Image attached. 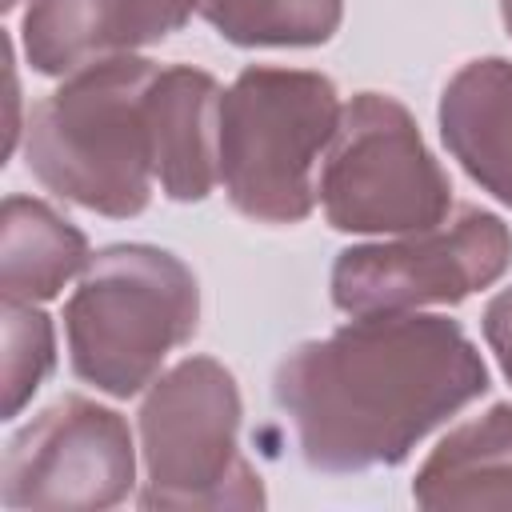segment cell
<instances>
[{
    "instance_id": "1",
    "label": "cell",
    "mask_w": 512,
    "mask_h": 512,
    "mask_svg": "<svg viewBox=\"0 0 512 512\" xmlns=\"http://www.w3.org/2000/svg\"><path fill=\"white\" fill-rule=\"evenodd\" d=\"M492 376L460 320L368 312L296 344L272 372V400L300 460L324 476L396 468L412 448L488 396Z\"/></svg>"
},
{
    "instance_id": "2",
    "label": "cell",
    "mask_w": 512,
    "mask_h": 512,
    "mask_svg": "<svg viewBox=\"0 0 512 512\" xmlns=\"http://www.w3.org/2000/svg\"><path fill=\"white\" fill-rule=\"evenodd\" d=\"M156 68V60L124 52L64 76V84L28 112V172L52 196L96 216H140L156 184V140L148 112Z\"/></svg>"
},
{
    "instance_id": "3",
    "label": "cell",
    "mask_w": 512,
    "mask_h": 512,
    "mask_svg": "<svg viewBox=\"0 0 512 512\" xmlns=\"http://www.w3.org/2000/svg\"><path fill=\"white\" fill-rule=\"evenodd\" d=\"M200 328V284L192 268L156 244H108L92 252L64 300L72 376L112 400L144 392L168 352Z\"/></svg>"
},
{
    "instance_id": "4",
    "label": "cell",
    "mask_w": 512,
    "mask_h": 512,
    "mask_svg": "<svg viewBox=\"0 0 512 512\" xmlns=\"http://www.w3.org/2000/svg\"><path fill=\"white\" fill-rule=\"evenodd\" d=\"M340 92L324 72L248 64L220 96L216 176L256 224H300L316 208V160L340 128Z\"/></svg>"
},
{
    "instance_id": "5",
    "label": "cell",
    "mask_w": 512,
    "mask_h": 512,
    "mask_svg": "<svg viewBox=\"0 0 512 512\" xmlns=\"http://www.w3.org/2000/svg\"><path fill=\"white\" fill-rule=\"evenodd\" d=\"M240 388L216 356L160 372L136 412L144 488L140 508H264L260 472L240 452Z\"/></svg>"
},
{
    "instance_id": "6",
    "label": "cell",
    "mask_w": 512,
    "mask_h": 512,
    "mask_svg": "<svg viewBox=\"0 0 512 512\" xmlns=\"http://www.w3.org/2000/svg\"><path fill=\"white\" fill-rule=\"evenodd\" d=\"M316 204L336 232L404 236L448 216L452 180L396 96L356 92L324 152Z\"/></svg>"
},
{
    "instance_id": "7",
    "label": "cell",
    "mask_w": 512,
    "mask_h": 512,
    "mask_svg": "<svg viewBox=\"0 0 512 512\" xmlns=\"http://www.w3.org/2000/svg\"><path fill=\"white\" fill-rule=\"evenodd\" d=\"M512 264V228L476 204L456 216L404 232L400 240L352 244L332 260V304L348 316L416 312L424 304H460L492 288Z\"/></svg>"
},
{
    "instance_id": "8",
    "label": "cell",
    "mask_w": 512,
    "mask_h": 512,
    "mask_svg": "<svg viewBox=\"0 0 512 512\" xmlns=\"http://www.w3.org/2000/svg\"><path fill=\"white\" fill-rule=\"evenodd\" d=\"M136 488L132 428L116 408L60 396L4 448L0 500L12 512H100Z\"/></svg>"
},
{
    "instance_id": "9",
    "label": "cell",
    "mask_w": 512,
    "mask_h": 512,
    "mask_svg": "<svg viewBox=\"0 0 512 512\" xmlns=\"http://www.w3.org/2000/svg\"><path fill=\"white\" fill-rule=\"evenodd\" d=\"M192 12H200V0H28L20 48L32 72L72 76L96 60L168 40Z\"/></svg>"
},
{
    "instance_id": "10",
    "label": "cell",
    "mask_w": 512,
    "mask_h": 512,
    "mask_svg": "<svg viewBox=\"0 0 512 512\" xmlns=\"http://www.w3.org/2000/svg\"><path fill=\"white\" fill-rule=\"evenodd\" d=\"M220 96L212 72L192 64H164L148 88L152 140H156V184L176 204H200L216 184V124Z\"/></svg>"
},
{
    "instance_id": "11",
    "label": "cell",
    "mask_w": 512,
    "mask_h": 512,
    "mask_svg": "<svg viewBox=\"0 0 512 512\" xmlns=\"http://www.w3.org/2000/svg\"><path fill=\"white\" fill-rule=\"evenodd\" d=\"M440 140L448 156L504 208H512V60L460 64L440 92Z\"/></svg>"
},
{
    "instance_id": "12",
    "label": "cell",
    "mask_w": 512,
    "mask_h": 512,
    "mask_svg": "<svg viewBox=\"0 0 512 512\" xmlns=\"http://www.w3.org/2000/svg\"><path fill=\"white\" fill-rule=\"evenodd\" d=\"M420 508H512V404L456 424L412 476Z\"/></svg>"
},
{
    "instance_id": "13",
    "label": "cell",
    "mask_w": 512,
    "mask_h": 512,
    "mask_svg": "<svg viewBox=\"0 0 512 512\" xmlns=\"http://www.w3.org/2000/svg\"><path fill=\"white\" fill-rule=\"evenodd\" d=\"M92 260L88 236L36 196H8L0 212V292L40 304L64 292Z\"/></svg>"
},
{
    "instance_id": "14",
    "label": "cell",
    "mask_w": 512,
    "mask_h": 512,
    "mask_svg": "<svg viewBox=\"0 0 512 512\" xmlns=\"http://www.w3.org/2000/svg\"><path fill=\"white\" fill-rule=\"evenodd\" d=\"M204 24L236 48H316L344 20V0H200Z\"/></svg>"
},
{
    "instance_id": "15",
    "label": "cell",
    "mask_w": 512,
    "mask_h": 512,
    "mask_svg": "<svg viewBox=\"0 0 512 512\" xmlns=\"http://www.w3.org/2000/svg\"><path fill=\"white\" fill-rule=\"evenodd\" d=\"M0 388H4V420L20 416L24 404L40 392V384L56 368V328L52 316L24 300H4L0 308Z\"/></svg>"
},
{
    "instance_id": "16",
    "label": "cell",
    "mask_w": 512,
    "mask_h": 512,
    "mask_svg": "<svg viewBox=\"0 0 512 512\" xmlns=\"http://www.w3.org/2000/svg\"><path fill=\"white\" fill-rule=\"evenodd\" d=\"M480 332H484V340H488V348H492L500 372H504L508 384H512V284L500 288V292L484 304Z\"/></svg>"
},
{
    "instance_id": "17",
    "label": "cell",
    "mask_w": 512,
    "mask_h": 512,
    "mask_svg": "<svg viewBox=\"0 0 512 512\" xmlns=\"http://www.w3.org/2000/svg\"><path fill=\"white\" fill-rule=\"evenodd\" d=\"M500 20H504V28L512 36V0H500Z\"/></svg>"
},
{
    "instance_id": "18",
    "label": "cell",
    "mask_w": 512,
    "mask_h": 512,
    "mask_svg": "<svg viewBox=\"0 0 512 512\" xmlns=\"http://www.w3.org/2000/svg\"><path fill=\"white\" fill-rule=\"evenodd\" d=\"M16 4H20V0H4V8H16Z\"/></svg>"
}]
</instances>
